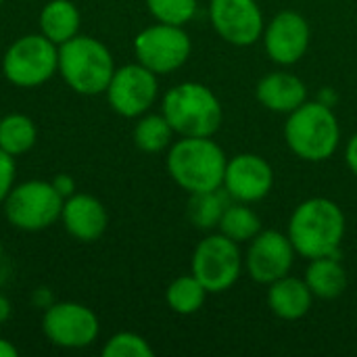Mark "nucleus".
I'll return each mask as SVG.
<instances>
[{"mask_svg":"<svg viewBox=\"0 0 357 357\" xmlns=\"http://www.w3.org/2000/svg\"><path fill=\"white\" fill-rule=\"evenodd\" d=\"M343 209L324 197H314L299 203L289 220V238L297 255L305 259L339 255L345 238Z\"/></svg>","mask_w":357,"mask_h":357,"instance_id":"obj_1","label":"nucleus"},{"mask_svg":"<svg viewBox=\"0 0 357 357\" xmlns=\"http://www.w3.org/2000/svg\"><path fill=\"white\" fill-rule=\"evenodd\" d=\"M226 163L224 149L211 136H180L167 153V172L188 195L222 188Z\"/></svg>","mask_w":357,"mask_h":357,"instance_id":"obj_2","label":"nucleus"},{"mask_svg":"<svg viewBox=\"0 0 357 357\" xmlns=\"http://www.w3.org/2000/svg\"><path fill=\"white\" fill-rule=\"evenodd\" d=\"M289 149L303 161L320 163L331 159L341 142V126L335 111L320 100H305L289 113L284 123Z\"/></svg>","mask_w":357,"mask_h":357,"instance_id":"obj_3","label":"nucleus"},{"mask_svg":"<svg viewBox=\"0 0 357 357\" xmlns=\"http://www.w3.org/2000/svg\"><path fill=\"white\" fill-rule=\"evenodd\" d=\"M161 113L180 136H213L224 121V107L215 92L199 82H182L169 88Z\"/></svg>","mask_w":357,"mask_h":357,"instance_id":"obj_4","label":"nucleus"},{"mask_svg":"<svg viewBox=\"0 0 357 357\" xmlns=\"http://www.w3.org/2000/svg\"><path fill=\"white\" fill-rule=\"evenodd\" d=\"M113 71L115 63L111 50L92 36L77 33L59 46V73L65 84L82 96L102 94Z\"/></svg>","mask_w":357,"mask_h":357,"instance_id":"obj_5","label":"nucleus"},{"mask_svg":"<svg viewBox=\"0 0 357 357\" xmlns=\"http://www.w3.org/2000/svg\"><path fill=\"white\" fill-rule=\"evenodd\" d=\"M59 71V46L42 33L15 40L2 56V73L17 88L46 84Z\"/></svg>","mask_w":357,"mask_h":357,"instance_id":"obj_6","label":"nucleus"},{"mask_svg":"<svg viewBox=\"0 0 357 357\" xmlns=\"http://www.w3.org/2000/svg\"><path fill=\"white\" fill-rule=\"evenodd\" d=\"M63 203L65 199L54 190L52 182L27 180L13 186L2 205L6 222L13 228L23 232H40L61 220Z\"/></svg>","mask_w":357,"mask_h":357,"instance_id":"obj_7","label":"nucleus"},{"mask_svg":"<svg viewBox=\"0 0 357 357\" xmlns=\"http://www.w3.org/2000/svg\"><path fill=\"white\" fill-rule=\"evenodd\" d=\"M190 52L192 42L182 25L157 21L134 38V54L138 63L157 75L174 73L180 69L188 61Z\"/></svg>","mask_w":357,"mask_h":357,"instance_id":"obj_8","label":"nucleus"},{"mask_svg":"<svg viewBox=\"0 0 357 357\" xmlns=\"http://www.w3.org/2000/svg\"><path fill=\"white\" fill-rule=\"evenodd\" d=\"M192 274L207 289V293H224L232 289L243 270L238 243L222 232L205 236L192 253Z\"/></svg>","mask_w":357,"mask_h":357,"instance_id":"obj_9","label":"nucleus"},{"mask_svg":"<svg viewBox=\"0 0 357 357\" xmlns=\"http://www.w3.org/2000/svg\"><path fill=\"white\" fill-rule=\"evenodd\" d=\"M42 333L56 347L84 349L96 341L100 326L90 307L75 301H61L44 310Z\"/></svg>","mask_w":357,"mask_h":357,"instance_id":"obj_10","label":"nucleus"},{"mask_svg":"<svg viewBox=\"0 0 357 357\" xmlns=\"http://www.w3.org/2000/svg\"><path fill=\"white\" fill-rule=\"evenodd\" d=\"M157 73L140 63H130L115 69L105 90L109 107L128 119L144 115L157 100Z\"/></svg>","mask_w":357,"mask_h":357,"instance_id":"obj_11","label":"nucleus"},{"mask_svg":"<svg viewBox=\"0 0 357 357\" xmlns=\"http://www.w3.org/2000/svg\"><path fill=\"white\" fill-rule=\"evenodd\" d=\"M209 19L218 36L232 46H253L266 27L255 0H211Z\"/></svg>","mask_w":357,"mask_h":357,"instance_id":"obj_12","label":"nucleus"},{"mask_svg":"<svg viewBox=\"0 0 357 357\" xmlns=\"http://www.w3.org/2000/svg\"><path fill=\"white\" fill-rule=\"evenodd\" d=\"M295 255L297 251L289 234L278 230H261L253 241H249L245 266L255 282L272 284L274 280L291 274Z\"/></svg>","mask_w":357,"mask_h":357,"instance_id":"obj_13","label":"nucleus"},{"mask_svg":"<svg viewBox=\"0 0 357 357\" xmlns=\"http://www.w3.org/2000/svg\"><path fill=\"white\" fill-rule=\"evenodd\" d=\"M261 38L270 61L287 67L299 63L305 56L312 40V29L303 15L295 10H280L266 23Z\"/></svg>","mask_w":357,"mask_h":357,"instance_id":"obj_14","label":"nucleus"},{"mask_svg":"<svg viewBox=\"0 0 357 357\" xmlns=\"http://www.w3.org/2000/svg\"><path fill=\"white\" fill-rule=\"evenodd\" d=\"M274 186L272 165L255 153H241L226 163L224 188L238 203H257L270 195Z\"/></svg>","mask_w":357,"mask_h":357,"instance_id":"obj_15","label":"nucleus"},{"mask_svg":"<svg viewBox=\"0 0 357 357\" xmlns=\"http://www.w3.org/2000/svg\"><path fill=\"white\" fill-rule=\"evenodd\" d=\"M61 222L65 230L79 243L98 241L109 224V213L105 205L86 192H75L63 203Z\"/></svg>","mask_w":357,"mask_h":357,"instance_id":"obj_16","label":"nucleus"},{"mask_svg":"<svg viewBox=\"0 0 357 357\" xmlns=\"http://www.w3.org/2000/svg\"><path fill=\"white\" fill-rule=\"evenodd\" d=\"M255 96L268 111L289 115L307 100V88L289 71H272L257 82Z\"/></svg>","mask_w":357,"mask_h":357,"instance_id":"obj_17","label":"nucleus"},{"mask_svg":"<svg viewBox=\"0 0 357 357\" xmlns=\"http://www.w3.org/2000/svg\"><path fill=\"white\" fill-rule=\"evenodd\" d=\"M314 293L307 282L295 276H282L268 284V307L280 320H301L312 310Z\"/></svg>","mask_w":357,"mask_h":357,"instance_id":"obj_18","label":"nucleus"},{"mask_svg":"<svg viewBox=\"0 0 357 357\" xmlns=\"http://www.w3.org/2000/svg\"><path fill=\"white\" fill-rule=\"evenodd\" d=\"M303 280L318 299H337L347 289V272L339 261V255L310 259Z\"/></svg>","mask_w":357,"mask_h":357,"instance_id":"obj_19","label":"nucleus"},{"mask_svg":"<svg viewBox=\"0 0 357 357\" xmlns=\"http://www.w3.org/2000/svg\"><path fill=\"white\" fill-rule=\"evenodd\" d=\"M38 23H40V33L46 36L56 46H61L79 33L82 17L71 0H50L40 10Z\"/></svg>","mask_w":357,"mask_h":357,"instance_id":"obj_20","label":"nucleus"},{"mask_svg":"<svg viewBox=\"0 0 357 357\" xmlns=\"http://www.w3.org/2000/svg\"><path fill=\"white\" fill-rule=\"evenodd\" d=\"M230 203H232V197L226 192L224 186L215 190H205V192H190L186 213L195 228L207 232L220 226V220Z\"/></svg>","mask_w":357,"mask_h":357,"instance_id":"obj_21","label":"nucleus"},{"mask_svg":"<svg viewBox=\"0 0 357 357\" xmlns=\"http://www.w3.org/2000/svg\"><path fill=\"white\" fill-rule=\"evenodd\" d=\"M38 130L31 117L23 113H8L0 119V149L13 157L25 155L36 144Z\"/></svg>","mask_w":357,"mask_h":357,"instance_id":"obj_22","label":"nucleus"},{"mask_svg":"<svg viewBox=\"0 0 357 357\" xmlns=\"http://www.w3.org/2000/svg\"><path fill=\"white\" fill-rule=\"evenodd\" d=\"M218 230L224 236H228L230 241L241 245V243L253 241L261 232V220H259V215L251 207H247V203L234 201L224 211Z\"/></svg>","mask_w":357,"mask_h":357,"instance_id":"obj_23","label":"nucleus"},{"mask_svg":"<svg viewBox=\"0 0 357 357\" xmlns=\"http://www.w3.org/2000/svg\"><path fill=\"white\" fill-rule=\"evenodd\" d=\"M207 289L199 282V278L195 274H186V276H178L165 291V301L169 305L172 312L180 314V316H192L197 314L205 299H207Z\"/></svg>","mask_w":357,"mask_h":357,"instance_id":"obj_24","label":"nucleus"},{"mask_svg":"<svg viewBox=\"0 0 357 357\" xmlns=\"http://www.w3.org/2000/svg\"><path fill=\"white\" fill-rule=\"evenodd\" d=\"M174 134L176 132L163 113H144L134 126V144L142 153H161L167 146H172Z\"/></svg>","mask_w":357,"mask_h":357,"instance_id":"obj_25","label":"nucleus"},{"mask_svg":"<svg viewBox=\"0 0 357 357\" xmlns=\"http://www.w3.org/2000/svg\"><path fill=\"white\" fill-rule=\"evenodd\" d=\"M146 6L159 23L184 27L195 19L199 0H146Z\"/></svg>","mask_w":357,"mask_h":357,"instance_id":"obj_26","label":"nucleus"},{"mask_svg":"<svg viewBox=\"0 0 357 357\" xmlns=\"http://www.w3.org/2000/svg\"><path fill=\"white\" fill-rule=\"evenodd\" d=\"M149 341L136 333H117L102 347L105 357H153Z\"/></svg>","mask_w":357,"mask_h":357,"instance_id":"obj_27","label":"nucleus"},{"mask_svg":"<svg viewBox=\"0 0 357 357\" xmlns=\"http://www.w3.org/2000/svg\"><path fill=\"white\" fill-rule=\"evenodd\" d=\"M13 186H15V157L0 149V203H4Z\"/></svg>","mask_w":357,"mask_h":357,"instance_id":"obj_28","label":"nucleus"},{"mask_svg":"<svg viewBox=\"0 0 357 357\" xmlns=\"http://www.w3.org/2000/svg\"><path fill=\"white\" fill-rule=\"evenodd\" d=\"M52 186L54 190L63 197V199H69L71 195H75V180L69 176V174H59L52 178Z\"/></svg>","mask_w":357,"mask_h":357,"instance_id":"obj_29","label":"nucleus"},{"mask_svg":"<svg viewBox=\"0 0 357 357\" xmlns=\"http://www.w3.org/2000/svg\"><path fill=\"white\" fill-rule=\"evenodd\" d=\"M31 303H33L36 307H40V310H46V307H50V305L54 303L50 289H44V287L36 289V291H33V295H31Z\"/></svg>","mask_w":357,"mask_h":357,"instance_id":"obj_30","label":"nucleus"},{"mask_svg":"<svg viewBox=\"0 0 357 357\" xmlns=\"http://www.w3.org/2000/svg\"><path fill=\"white\" fill-rule=\"evenodd\" d=\"M345 161H347V167L357 176V134H354L345 146Z\"/></svg>","mask_w":357,"mask_h":357,"instance_id":"obj_31","label":"nucleus"},{"mask_svg":"<svg viewBox=\"0 0 357 357\" xmlns=\"http://www.w3.org/2000/svg\"><path fill=\"white\" fill-rule=\"evenodd\" d=\"M10 314H13V307H10V301L0 293V326L2 324H6L8 322V318H10Z\"/></svg>","mask_w":357,"mask_h":357,"instance_id":"obj_32","label":"nucleus"},{"mask_svg":"<svg viewBox=\"0 0 357 357\" xmlns=\"http://www.w3.org/2000/svg\"><path fill=\"white\" fill-rule=\"evenodd\" d=\"M17 356H19V349H17L10 341L0 339V357H17Z\"/></svg>","mask_w":357,"mask_h":357,"instance_id":"obj_33","label":"nucleus"},{"mask_svg":"<svg viewBox=\"0 0 357 357\" xmlns=\"http://www.w3.org/2000/svg\"><path fill=\"white\" fill-rule=\"evenodd\" d=\"M0 261H2V243H0Z\"/></svg>","mask_w":357,"mask_h":357,"instance_id":"obj_34","label":"nucleus"},{"mask_svg":"<svg viewBox=\"0 0 357 357\" xmlns=\"http://www.w3.org/2000/svg\"><path fill=\"white\" fill-rule=\"evenodd\" d=\"M2 2H4V0H0V6H2Z\"/></svg>","mask_w":357,"mask_h":357,"instance_id":"obj_35","label":"nucleus"}]
</instances>
